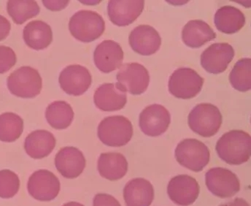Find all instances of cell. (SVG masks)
I'll use <instances>...</instances> for the list:
<instances>
[{"label":"cell","instance_id":"cell-1","mask_svg":"<svg viewBox=\"0 0 251 206\" xmlns=\"http://www.w3.org/2000/svg\"><path fill=\"white\" fill-rule=\"evenodd\" d=\"M216 150L219 157L226 163L242 165L251 157V135L243 130L229 131L218 140Z\"/></svg>","mask_w":251,"mask_h":206},{"label":"cell","instance_id":"cell-2","mask_svg":"<svg viewBox=\"0 0 251 206\" xmlns=\"http://www.w3.org/2000/svg\"><path fill=\"white\" fill-rule=\"evenodd\" d=\"M222 115L216 105L210 103L197 104L190 112L188 123L191 130L200 136L213 137L222 125Z\"/></svg>","mask_w":251,"mask_h":206},{"label":"cell","instance_id":"cell-3","mask_svg":"<svg viewBox=\"0 0 251 206\" xmlns=\"http://www.w3.org/2000/svg\"><path fill=\"white\" fill-rule=\"evenodd\" d=\"M69 29L75 38L83 43H91L104 33L105 23L97 12L80 10L72 16Z\"/></svg>","mask_w":251,"mask_h":206},{"label":"cell","instance_id":"cell-4","mask_svg":"<svg viewBox=\"0 0 251 206\" xmlns=\"http://www.w3.org/2000/svg\"><path fill=\"white\" fill-rule=\"evenodd\" d=\"M97 135L106 146L122 147L126 145L132 137V125L125 116H109L100 122Z\"/></svg>","mask_w":251,"mask_h":206},{"label":"cell","instance_id":"cell-5","mask_svg":"<svg viewBox=\"0 0 251 206\" xmlns=\"http://www.w3.org/2000/svg\"><path fill=\"white\" fill-rule=\"evenodd\" d=\"M175 154L181 166L197 173L202 171L210 160L208 148L197 139H185L178 143Z\"/></svg>","mask_w":251,"mask_h":206},{"label":"cell","instance_id":"cell-6","mask_svg":"<svg viewBox=\"0 0 251 206\" xmlns=\"http://www.w3.org/2000/svg\"><path fill=\"white\" fill-rule=\"evenodd\" d=\"M7 83L11 94L22 98H35L43 87L40 73L31 67H22L15 70L9 76Z\"/></svg>","mask_w":251,"mask_h":206},{"label":"cell","instance_id":"cell-7","mask_svg":"<svg viewBox=\"0 0 251 206\" xmlns=\"http://www.w3.org/2000/svg\"><path fill=\"white\" fill-rule=\"evenodd\" d=\"M204 83V79L193 69L180 68L173 72L169 80L170 93L180 99H191L197 96Z\"/></svg>","mask_w":251,"mask_h":206},{"label":"cell","instance_id":"cell-8","mask_svg":"<svg viewBox=\"0 0 251 206\" xmlns=\"http://www.w3.org/2000/svg\"><path fill=\"white\" fill-rule=\"evenodd\" d=\"M119 89L133 95L144 93L150 83L147 69L139 63H126L122 65L116 76Z\"/></svg>","mask_w":251,"mask_h":206},{"label":"cell","instance_id":"cell-9","mask_svg":"<svg viewBox=\"0 0 251 206\" xmlns=\"http://www.w3.org/2000/svg\"><path fill=\"white\" fill-rule=\"evenodd\" d=\"M60 181L51 172L39 170L29 177L27 189L29 195L39 201H51L60 192Z\"/></svg>","mask_w":251,"mask_h":206},{"label":"cell","instance_id":"cell-10","mask_svg":"<svg viewBox=\"0 0 251 206\" xmlns=\"http://www.w3.org/2000/svg\"><path fill=\"white\" fill-rule=\"evenodd\" d=\"M206 186L213 195L221 198L234 196L240 189L237 176L229 170L223 168H211L206 173Z\"/></svg>","mask_w":251,"mask_h":206},{"label":"cell","instance_id":"cell-11","mask_svg":"<svg viewBox=\"0 0 251 206\" xmlns=\"http://www.w3.org/2000/svg\"><path fill=\"white\" fill-rule=\"evenodd\" d=\"M171 122L170 112L161 104H153L146 107L140 115L139 125L148 136L158 137L168 129Z\"/></svg>","mask_w":251,"mask_h":206},{"label":"cell","instance_id":"cell-12","mask_svg":"<svg viewBox=\"0 0 251 206\" xmlns=\"http://www.w3.org/2000/svg\"><path fill=\"white\" fill-rule=\"evenodd\" d=\"M62 90L72 96L83 95L91 86L92 75L81 65H70L62 70L59 78Z\"/></svg>","mask_w":251,"mask_h":206},{"label":"cell","instance_id":"cell-13","mask_svg":"<svg viewBox=\"0 0 251 206\" xmlns=\"http://www.w3.org/2000/svg\"><path fill=\"white\" fill-rule=\"evenodd\" d=\"M200 188L194 178L179 175L173 178L167 186V193L172 201L181 206L194 204L200 195Z\"/></svg>","mask_w":251,"mask_h":206},{"label":"cell","instance_id":"cell-14","mask_svg":"<svg viewBox=\"0 0 251 206\" xmlns=\"http://www.w3.org/2000/svg\"><path fill=\"white\" fill-rule=\"evenodd\" d=\"M234 57V50L226 43L212 44L202 52L201 65L210 73L219 74L224 73Z\"/></svg>","mask_w":251,"mask_h":206},{"label":"cell","instance_id":"cell-15","mask_svg":"<svg viewBox=\"0 0 251 206\" xmlns=\"http://www.w3.org/2000/svg\"><path fill=\"white\" fill-rule=\"evenodd\" d=\"M144 6L143 0H111L107 5V13L115 25L128 26L141 15Z\"/></svg>","mask_w":251,"mask_h":206},{"label":"cell","instance_id":"cell-16","mask_svg":"<svg viewBox=\"0 0 251 206\" xmlns=\"http://www.w3.org/2000/svg\"><path fill=\"white\" fill-rule=\"evenodd\" d=\"M96 67L104 73H110L122 67L124 52L120 45L113 40L101 42L94 53Z\"/></svg>","mask_w":251,"mask_h":206},{"label":"cell","instance_id":"cell-17","mask_svg":"<svg viewBox=\"0 0 251 206\" xmlns=\"http://www.w3.org/2000/svg\"><path fill=\"white\" fill-rule=\"evenodd\" d=\"M86 159L81 151L67 146L56 154L55 165L63 177L72 179L78 177L86 168Z\"/></svg>","mask_w":251,"mask_h":206},{"label":"cell","instance_id":"cell-18","mask_svg":"<svg viewBox=\"0 0 251 206\" xmlns=\"http://www.w3.org/2000/svg\"><path fill=\"white\" fill-rule=\"evenodd\" d=\"M133 51L143 56L154 54L161 44V38L154 28L149 25H140L134 28L128 37Z\"/></svg>","mask_w":251,"mask_h":206},{"label":"cell","instance_id":"cell-19","mask_svg":"<svg viewBox=\"0 0 251 206\" xmlns=\"http://www.w3.org/2000/svg\"><path fill=\"white\" fill-rule=\"evenodd\" d=\"M96 106L103 111H116L125 107L127 102L126 92L115 83H104L94 93Z\"/></svg>","mask_w":251,"mask_h":206},{"label":"cell","instance_id":"cell-20","mask_svg":"<svg viewBox=\"0 0 251 206\" xmlns=\"http://www.w3.org/2000/svg\"><path fill=\"white\" fill-rule=\"evenodd\" d=\"M124 198L126 206H150L154 199V189L150 181L142 178L126 184Z\"/></svg>","mask_w":251,"mask_h":206},{"label":"cell","instance_id":"cell-21","mask_svg":"<svg viewBox=\"0 0 251 206\" xmlns=\"http://www.w3.org/2000/svg\"><path fill=\"white\" fill-rule=\"evenodd\" d=\"M56 143V138L51 132L36 130L26 137L25 149L26 154L33 159H43L53 152Z\"/></svg>","mask_w":251,"mask_h":206},{"label":"cell","instance_id":"cell-22","mask_svg":"<svg viewBox=\"0 0 251 206\" xmlns=\"http://www.w3.org/2000/svg\"><path fill=\"white\" fill-rule=\"evenodd\" d=\"M97 168L101 177L117 180L125 177L128 171V162L120 153H103L99 157Z\"/></svg>","mask_w":251,"mask_h":206},{"label":"cell","instance_id":"cell-23","mask_svg":"<svg viewBox=\"0 0 251 206\" xmlns=\"http://www.w3.org/2000/svg\"><path fill=\"white\" fill-rule=\"evenodd\" d=\"M216 34L210 25L201 20L188 22L182 31L183 43L192 49H198L216 39Z\"/></svg>","mask_w":251,"mask_h":206},{"label":"cell","instance_id":"cell-24","mask_svg":"<svg viewBox=\"0 0 251 206\" xmlns=\"http://www.w3.org/2000/svg\"><path fill=\"white\" fill-rule=\"evenodd\" d=\"M25 43L31 49L36 51L43 50L50 46L53 40L51 28L43 21L29 22L23 33Z\"/></svg>","mask_w":251,"mask_h":206},{"label":"cell","instance_id":"cell-25","mask_svg":"<svg viewBox=\"0 0 251 206\" xmlns=\"http://www.w3.org/2000/svg\"><path fill=\"white\" fill-rule=\"evenodd\" d=\"M215 25L220 32L234 34L246 25V16L241 10L233 6L220 7L215 14Z\"/></svg>","mask_w":251,"mask_h":206},{"label":"cell","instance_id":"cell-26","mask_svg":"<svg viewBox=\"0 0 251 206\" xmlns=\"http://www.w3.org/2000/svg\"><path fill=\"white\" fill-rule=\"evenodd\" d=\"M48 123L56 129H64L70 127L74 118L71 105L64 101H56L48 106L46 110Z\"/></svg>","mask_w":251,"mask_h":206},{"label":"cell","instance_id":"cell-27","mask_svg":"<svg viewBox=\"0 0 251 206\" xmlns=\"http://www.w3.org/2000/svg\"><path fill=\"white\" fill-rule=\"evenodd\" d=\"M7 10L16 25H23L40 11L37 1L31 0H10L7 1Z\"/></svg>","mask_w":251,"mask_h":206},{"label":"cell","instance_id":"cell-28","mask_svg":"<svg viewBox=\"0 0 251 206\" xmlns=\"http://www.w3.org/2000/svg\"><path fill=\"white\" fill-rule=\"evenodd\" d=\"M24 130V121L19 115L4 113L0 115V140L12 143L20 137Z\"/></svg>","mask_w":251,"mask_h":206},{"label":"cell","instance_id":"cell-29","mask_svg":"<svg viewBox=\"0 0 251 206\" xmlns=\"http://www.w3.org/2000/svg\"><path fill=\"white\" fill-rule=\"evenodd\" d=\"M231 86L239 92H247L251 89V59L243 58L237 61L229 75Z\"/></svg>","mask_w":251,"mask_h":206},{"label":"cell","instance_id":"cell-30","mask_svg":"<svg viewBox=\"0 0 251 206\" xmlns=\"http://www.w3.org/2000/svg\"><path fill=\"white\" fill-rule=\"evenodd\" d=\"M20 179L17 174L10 170L0 171V198L8 199L18 193Z\"/></svg>","mask_w":251,"mask_h":206},{"label":"cell","instance_id":"cell-31","mask_svg":"<svg viewBox=\"0 0 251 206\" xmlns=\"http://www.w3.org/2000/svg\"><path fill=\"white\" fill-rule=\"evenodd\" d=\"M17 58L11 48L0 46V74L6 73L16 65Z\"/></svg>","mask_w":251,"mask_h":206},{"label":"cell","instance_id":"cell-32","mask_svg":"<svg viewBox=\"0 0 251 206\" xmlns=\"http://www.w3.org/2000/svg\"><path fill=\"white\" fill-rule=\"evenodd\" d=\"M93 206H122L120 203L112 195L97 194L94 198Z\"/></svg>","mask_w":251,"mask_h":206},{"label":"cell","instance_id":"cell-33","mask_svg":"<svg viewBox=\"0 0 251 206\" xmlns=\"http://www.w3.org/2000/svg\"><path fill=\"white\" fill-rule=\"evenodd\" d=\"M11 25L4 16L0 15V41L5 39L10 34Z\"/></svg>","mask_w":251,"mask_h":206},{"label":"cell","instance_id":"cell-34","mask_svg":"<svg viewBox=\"0 0 251 206\" xmlns=\"http://www.w3.org/2000/svg\"><path fill=\"white\" fill-rule=\"evenodd\" d=\"M48 9L51 10H60L68 4L69 1H43Z\"/></svg>","mask_w":251,"mask_h":206},{"label":"cell","instance_id":"cell-35","mask_svg":"<svg viewBox=\"0 0 251 206\" xmlns=\"http://www.w3.org/2000/svg\"><path fill=\"white\" fill-rule=\"evenodd\" d=\"M220 206H250V205L247 201H245L243 198H235L234 201L222 204Z\"/></svg>","mask_w":251,"mask_h":206},{"label":"cell","instance_id":"cell-36","mask_svg":"<svg viewBox=\"0 0 251 206\" xmlns=\"http://www.w3.org/2000/svg\"><path fill=\"white\" fill-rule=\"evenodd\" d=\"M62 206H84L82 205L81 204H79L77 202H70L67 204H64Z\"/></svg>","mask_w":251,"mask_h":206}]
</instances>
